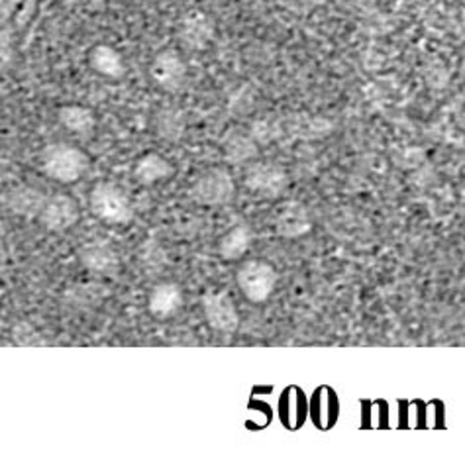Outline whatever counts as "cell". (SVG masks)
Segmentation results:
<instances>
[{
  "label": "cell",
  "instance_id": "ba28073f",
  "mask_svg": "<svg viewBox=\"0 0 465 463\" xmlns=\"http://www.w3.org/2000/svg\"><path fill=\"white\" fill-rule=\"evenodd\" d=\"M177 35L183 47H187L191 52H204L214 42L216 24L208 12L194 8L185 12L179 20Z\"/></svg>",
  "mask_w": 465,
  "mask_h": 463
},
{
  "label": "cell",
  "instance_id": "9a60e30c",
  "mask_svg": "<svg viewBox=\"0 0 465 463\" xmlns=\"http://www.w3.org/2000/svg\"><path fill=\"white\" fill-rule=\"evenodd\" d=\"M59 126L75 136H89L96 128V113L84 104H64L57 108Z\"/></svg>",
  "mask_w": 465,
  "mask_h": 463
},
{
  "label": "cell",
  "instance_id": "8fae6325",
  "mask_svg": "<svg viewBox=\"0 0 465 463\" xmlns=\"http://www.w3.org/2000/svg\"><path fill=\"white\" fill-rule=\"evenodd\" d=\"M183 302H185L183 289L173 281H163L152 287L148 295V310L153 319L167 320L181 310Z\"/></svg>",
  "mask_w": 465,
  "mask_h": 463
},
{
  "label": "cell",
  "instance_id": "7c38bea8",
  "mask_svg": "<svg viewBox=\"0 0 465 463\" xmlns=\"http://www.w3.org/2000/svg\"><path fill=\"white\" fill-rule=\"evenodd\" d=\"M312 230L309 211L301 202H285L275 216V232L281 238L297 240Z\"/></svg>",
  "mask_w": 465,
  "mask_h": 463
},
{
  "label": "cell",
  "instance_id": "8992f818",
  "mask_svg": "<svg viewBox=\"0 0 465 463\" xmlns=\"http://www.w3.org/2000/svg\"><path fill=\"white\" fill-rule=\"evenodd\" d=\"M81 221V209L77 201L67 192H54L45 197L38 212V222L52 234H65Z\"/></svg>",
  "mask_w": 465,
  "mask_h": 463
},
{
  "label": "cell",
  "instance_id": "4fadbf2b",
  "mask_svg": "<svg viewBox=\"0 0 465 463\" xmlns=\"http://www.w3.org/2000/svg\"><path fill=\"white\" fill-rule=\"evenodd\" d=\"M134 179H136L140 185L143 187H152L157 185V182H163L175 175V167L171 163L167 157L162 153H143L138 157L136 163H134Z\"/></svg>",
  "mask_w": 465,
  "mask_h": 463
},
{
  "label": "cell",
  "instance_id": "6da1fadb",
  "mask_svg": "<svg viewBox=\"0 0 465 463\" xmlns=\"http://www.w3.org/2000/svg\"><path fill=\"white\" fill-rule=\"evenodd\" d=\"M40 169L47 179L59 185H73L91 172V157L79 145L55 142L42 150Z\"/></svg>",
  "mask_w": 465,
  "mask_h": 463
},
{
  "label": "cell",
  "instance_id": "e0dca14e",
  "mask_svg": "<svg viewBox=\"0 0 465 463\" xmlns=\"http://www.w3.org/2000/svg\"><path fill=\"white\" fill-rule=\"evenodd\" d=\"M253 240V232L250 228V224L240 222L232 230H228L226 234L218 240V253L220 258L226 261H236L242 260L246 251L252 246Z\"/></svg>",
  "mask_w": 465,
  "mask_h": 463
},
{
  "label": "cell",
  "instance_id": "30bf717a",
  "mask_svg": "<svg viewBox=\"0 0 465 463\" xmlns=\"http://www.w3.org/2000/svg\"><path fill=\"white\" fill-rule=\"evenodd\" d=\"M87 64L93 73L106 81H120L126 77V59L114 45L94 44L87 54Z\"/></svg>",
  "mask_w": 465,
  "mask_h": 463
},
{
  "label": "cell",
  "instance_id": "277c9868",
  "mask_svg": "<svg viewBox=\"0 0 465 463\" xmlns=\"http://www.w3.org/2000/svg\"><path fill=\"white\" fill-rule=\"evenodd\" d=\"M189 194L201 206H224L234 199L236 185L228 169L214 167L194 179Z\"/></svg>",
  "mask_w": 465,
  "mask_h": 463
},
{
  "label": "cell",
  "instance_id": "52a82bcc",
  "mask_svg": "<svg viewBox=\"0 0 465 463\" xmlns=\"http://www.w3.org/2000/svg\"><path fill=\"white\" fill-rule=\"evenodd\" d=\"M201 304L204 319L214 332L232 336L240 328V314L228 291L208 289L201 299Z\"/></svg>",
  "mask_w": 465,
  "mask_h": 463
},
{
  "label": "cell",
  "instance_id": "d6986e66",
  "mask_svg": "<svg viewBox=\"0 0 465 463\" xmlns=\"http://www.w3.org/2000/svg\"><path fill=\"white\" fill-rule=\"evenodd\" d=\"M255 106V91L252 84H240V87L230 94L228 113L236 118H243L252 114Z\"/></svg>",
  "mask_w": 465,
  "mask_h": 463
},
{
  "label": "cell",
  "instance_id": "3957f363",
  "mask_svg": "<svg viewBox=\"0 0 465 463\" xmlns=\"http://www.w3.org/2000/svg\"><path fill=\"white\" fill-rule=\"evenodd\" d=\"M279 275L275 267L263 260H246L236 270V283L242 295L253 304H262L273 295Z\"/></svg>",
  "mask_w": 465,
  "mask_h": 463
},
{
  "label": "cell",
  "instance_id": "7a4b0ae2",
  "mask_svg": "<svg viewBox=\"0 0 465 463\" xmlns=\"http://www.w3.org/2000/svg\"><path fill=\"white\" fill-rule=\"evenodd\" d=\"M89 206L94 218L108 226H128L134 221V206L128 194L114 182H96L89 192Z\"/></svg>",
  "mask_w": 465,
  "mask_h": 463
},
{
  "label": "cell",
  "instance_id": "5bb4252c",
  "mask_svg": "<svg viewBox=\"0 0 465 463\" xmlns=\"http://www.w3.org/2000/svg\"><path fill=\"white\" fill-rule=\"evenodd\" d=\"M224 162L230 165H243L258 157V142L246 130H230L223 140Z\"/></svg>",
  "mask_w": 465,
  "mask_h": 463
},
{
  "label": "cell",
  "instance_id": "9c48e42d",
  "mask_svg": "<svg viewBox=\"0 0 465 463\" xmlns=\"http://www.w3.org/2000/svg\"><path fill=\"white\" fill-rule=\"evenodd\" d=\"M246 187L258 199L273 201L285 192L289 187V175L279 163H258L252 165L246 173Z\"/></svg>",
  "mask_w": 465,
  "mask_h": 463
},
{
  "label": "cell",
  "instance_id": "ac0fdd59",
  "mask_svg": "<svg viewBox=\"0 0 465 463\" xmlns=\"http://www.w3.org/2000/svg\"><path fill=\"white\" fill-rule=\"evenodd\" d=\"M155 133L165 142H179L185 133V114H183L179 108H162L155 114Z\"/></svg>",
  "mask_w": 465,
  "mask_h": 463
},
{
  "label": "cell",
  "instance_id": "5b68a950",
  "mask_svg": "<svg viewBox=\"0 0 465 463\" xmlns=\"http://www.w3.org/2000/svg\"><path fill=\"white\" fill-rule=\"evenodd\" d=\"M150 79L159 91L167 94H177L185 89L189 79L187 61L177 50H162L150 61Z\"/></svg>",
  "mask_w": 465,
  "mask_h": 463
},
{
  "label": "cell",
  "instance_id": "ffe728a7",
  "mask_svg": "<svg viewBox=\"0 0 465 463\" xmlns=\"http://www.w3.org/2000/svg\"><path fill=\"white\" fill-rule=\"evenodd\" d=\"M250 133L253 136V140L258 142V145L260 143H269L279 136V124L275 120H269V118L258 120V122H253V124H252Z\"/></svg>",
  "mask_w": 465,
  "mask_h": 463
},
{
  "label": "cell",
  "instance_id": "2e32d148",
  "mask_svg": "<svg viewBox=\"0 0 465 463\" xmlns=\"http://www.w3.org/2000/svg\"><path fill=\"white\" fill-rule=\"evenodd\" d=\"M79 258H81V263L87 267L89 271L103 277L114 275L120 263L116 251L103 241H93L89 246H84L79 253Z\"/></svg>",
  "mask_w": 465,
  "mask_h": 463
}]
</instances>
